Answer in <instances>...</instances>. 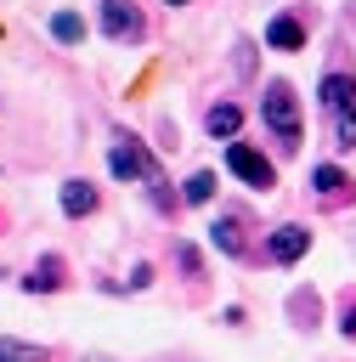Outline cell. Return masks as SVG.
I'll return each instance as SVG.
<instances>
[{
	"label": "cell",
	"instance_id": "cell-5",
	"mask_svg": "<svg viewBox=\"0 0 356 362\" xmlns=\"http://www.w3.org/2000/svg\"><path fill=\"white\" fill-rule=\"evenodd\" d=\"M305 249H311V232H305V226H277V232L266 238V255L283 260V266H294Z\"/></svg>",
	"mask_w": 356,
	"mask_h": 362
},
{
	"label": "cell",
	"instance_id": "cell-18",
	"mask_svg": "<svg viewBox=\"0 0 356 362\" xmlns=\"http://www.w3.org/2000/svg\"><path fill=\"white\" fill-rule=\"evenodd\" d=\"M237 74H254V45H237Z\"/></svg>",
	"mask_w": 356,
	"mask_h": 362
},
{
	"label": "cell",
	"instance_id": "cell-14",
	"mask_svg": "<svg viewBox=\"0 0 356 362\" xmlns=\"http://www.w3.org/2000/svg\"><path fill=\"white\" fill-rule=\"evenodd\" d=\"M0 362H45V345H28V339H0Z\"/></svg>",
	"mask_w": 356,
	"mask_h": 362
},
{
	"label": "cell",
	"instance_id": "cell-6",
	"mask_svg": "<svg viewBox=\"0 0 356 362\" xmlns=\"http://www.w3.org/2000/svg\"><path fill=\"white\" fill-rule=\"evenodd\" d=\"M266 45H271V51H299V45H305V23H299L294 11L271 17V23H266Z\"/></svg>",
	"mask_w": 356,
	"mask_h": 362
},
{
	"label": "cell",
	"instance_id": "cell-16",
	"mask_svg": "<svg viewBox=\"0 0 356 362\" xmlns=\"http://www.w3.org/2000/svg\"><path fill=\"white\" fill-rule=\"evenodd\" d=\"M57 283H62V277H57V266H34V272L23 277V288H28V294H51Z\"/></svg>",
	"mask_w": 356,
	"mask_h": 362
},
{
	"label": "cell",
	"instance_id": "cell-12",
	"mask_svg": "<svg viewBox=\"0 0 356 362\" xmlns=\"http://www.w3.org/2000/svg\"><path fill=\"white\" fill-rule=\"evenodd\" d=\"M51 34H57L62 45H79V40H85V17H79V11H57V17H51Z\"/></svg>",
	"mask_w": 356,
	"mask_h": 362
},
{
	"label": "cell",
	"instance_id": "cell-2",
	"mask_svg": "<svg viewBox=\"0 0 356 362\" xmlns=\"http://www.w3.org/2000/svg\"><path fill=\"white\" fill-rule=\"evenodd\" d=\"M96 23H102V34L119 40V45H141V40H147V23H141V6H136V0H102V6H96Z\"/></svg>",
	"mask_w": 356,
	"mask_h": 362
},
{
	"label": "cell",
	"instance_id": "cell-11",
	"mask_svg": "<svg viewBox=\"0 0 356 362\" xmlns=\"http://www.w3.org/2000/svg\"><path fill=\"white\" fill-rule=\"evenodd\" d=\"M350 102H356V79H350V74H322V107L339 113V107H350Z\"/></svg>",
	"mask_w": 356,
	"mask_h": 362
},
{
	"label": "cell",
	"instance_id": "cell-15",
	"mask_svg": "<svg viewBox=\"0 0 356 362\" xmlns=\"http://www.w3.org/2000/svg\"><path fill=\"white\" fill-rule=\"evenodd\" d=\"M333 141H339V147H356V102L333 113Z\"/></svg>",
	"mask_w": 356,
	"mask_h": 362
},
{
	"label": "cell",
	"instance_id": "cell-4",
	"mask_svg": "<svg viewBox=\"0 0 356 362\" xmlns=\"http://www.w3.org/2000/svg\"><path fill=\"white\" fill-rule=\"evenodd\" d=\"M107 170H113L119 181H153V175H158L141 141H113V153H107Z\"/></svg>",
	"mask_w": 356,
	"mask_h": 362
},
{
	"label": "cell",
	"instance_id": "cell-19",
	"mask_svg": "<svg viewBox=\"0 0 356 362\" xmlns=\"http://www.w3.org/2000/svg\"><path fill=\"white\" fill-rule=\"evenodd\" d=\"M175 260H181V272H198V249H186V243H181V249H175Z\"/></svg>",
	"mask_w": 356,
	"mask_h": 362
},
{
	"label": "cell",
	"instance_id": "cell-20",
	"mask_svg": "<svg viewBox=\"0 0 356 362\" xmlns=\"http://www.w3.org/2000/svg\"><path fill=\"white\" fill-rule=\"evenodd\" d=\"M339 334H345V339H356V311H345V322H339Z\"/></svg>",
	"mask_w": 356,
	"mask_h": 362
},
{
	"label": "cell",
	"instance_id": "cell-13",
	"mask_svg": "<svg viewBox=\"0 0 356 362\" xmlns=\"http://www.w3.org/2000/svg\"><path fill=\"white\" fill-rule=\"evenodd\" d=\"M181 198H186V204H209V198H215V170H192L186 187H181Z\"/></svg>",
	"mask_w": 356,
	"mask_h": 362
},
{
	"label": "cell",
	"instance_id": "cell-1",
	"mask_svg": "<svg viewBox=\"0 0 356 362\" xmlns=\"http://www.w3.org/2000/svg\"><path fill=\"white\" fill-rule=\"evenodd\" d=\"M260 119L271 124V136L283 141V147H299V96L288 90V85H271L266 96H260Z\"/></svg>",
	"mask_w": 356,
	"mask_h": 362
},
{
	"label": "cell",
	"instance_id": "cell-9",
	"mask_svg": "<svg viewBox=\"0 0 356 362\" xmlns=\"http://www.w3.org/2000/svg\"><path fill=\"white\" fill-rule=\"evenodd\" d=\"M311 187H316V198H350L356 181H350L339 164H316V170H311Z\"/></svg>",
	"mask_w": 356,
	"mask_h": 362
},
{
	"label": "cell",
	"instance_id": "cell-3",
	"mask_svg": "<svg viewBox=\"0 0 356 362\" xmlns=\"http://www.w3.org/2000/svg\"><path fill=\"white\" fill-rule=\"evenodd\" d=\"M226 170L243 181V187H254V192H266L271 181H277V170H271V158H260L249 141H226Z\"/></svg>",
	"mask_w": 356,
	"mask_h": 362
},
{
	"label": "cell",
	"instance_id": "cell-17",
	"mask_svg": "<svg viewBox=\"0 0 356 362\" xmlns=\"http://www.w3.org/2000/svg\"><path fill=\"white\" fill-rule=\"evenodd\" d=\"M147 283H153V266H147V260L130 266V283H124V288H147Z\"/></svg>",
	"mask_w": 356,
	"mask_h": 362
},
{
	"label": "cell",
	"instance_id": "cell-21",
	"mask_svg": "<svg viewBox=\"0 0 356 362\" xmlns=\"http://www.w3.org/2000/svg\"><path fill=\"white\" fill-rule=\"evenodd\" d=\"M85 362H107V356H85Z\"/></svg>",
	"mask_w": 356,
	"mask_h": 362
},
{
	"label": "cell",
	"instance_id": "cell-7",
	"mask_svg": "<svg viewBox=\"0 0 356 362\" xmlns=\"http://www.w3.org/2000/svg\"><path fill=\"white\" fill-rule=\"evenodd\" d=\"M203 124H209L215 141H237V130H243V107H237V102H215V107L203 113Z\"/></svg>",
	"mask_w": 356,
	"mask_h": 362
},
{
	"label": "cell",
	"instance_id": "cell-8",
	"mask_svg": "<svg viewBox=\"0 0 356 362\" xmlns=\"http://www.w3.org/2000/svg\"><path fill=\"white\" fill-rule=\"evenodd\" d=\"M62 215L68 221H85V215H96V187L90 181H62Z\"/></svg>",
	"mask_w": 356,
	"mask_h": 362
},
{
	"label": "cell",
	"instance_id": "cell-10",
	"mask_svg": "<svg viewBox=\"0 0 356 362\" xmlns=\"http://www.w3.org/2000/svg\"><path fill=\"white\" fill-rule=\"evenodd\" d=\"M209 243H215L220 255H243V249H249V238H243V221H237V215H220V221L209 226Z\"/></svg>",
	"mask_w": 356,
	"mask_h": 362
},
{
	"label": "cell",
	"instance_id": "cell-22",
	"mask_svg": "<svg viewBox=\"0 0 356 362\" xmlns=\"http://www.w3.org/2000/svg\"><path fill=\"white\" fill-rule=\"evenodd\" d=\"M170 6H186V0H170Z\"/></svg>",
	"mask_w": 356,
	"mask_h": 362
}]
</instances>
